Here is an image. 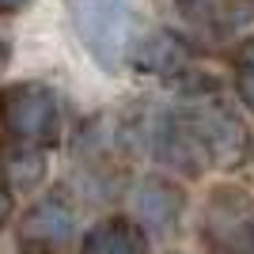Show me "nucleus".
I'll list each match as a JSON object with an SVG mask.
<instances>
[{
    "mask_svg": "<svg viewBox=\"0 0 254 254\" xmlns=\"http://www.w3.org/2000/svg\"><path fill=\"white\" fill-rule=\"evenodd\" d=\"M175 8L201 31H228L243 19V0H175Z\"/></svg>",
    "mask_w": 254,
    "mask_h": 254,
    "instance_id": "9",
    "label": "nucleus"
},
{
    "mask_svg": "<svg viewBox=\"0 0 254 254\" xmlns=\"http://www.w3.org/2000/svg\"><path fill=\"white\" fill-rule=\"evenodd\" d=\"M80 254H152V247L133 216H106L80 239Z\"/></svg>",
    "mask_w": 254,
    "mask_h": 254,
    "instance_id": "7",
    "label": "nucleus"
},
{
    "mask_svg": "<svg viewBox=\"0 0 254 254\" xmlns=\"http://www.w3.org/2000/svg\"><path fill=\"white\" fill-rule=\"evenodd\" d=\"M182 126L190 129L193 144L201 148L209 167H235L243 159L247 133L239 126V118H232L220 106H193V110H179Z\"/></svg>",
    "mask_w": 254,
    "mask_h": 254,
    "instance_id": "4",
    "label": "nucleus"
},
{
    "mask_svg": "<svg viewBox=\"0 0 254 254\" xmlns=\"http://www.w3.org/2000/svg\"><path fill=\"white\" fill-rule=\"evenodd\" d=\"M46 171H50V156L38 144H19L8 140L0 148V186L15 197V193H31L42 186Z\"/></svg>",
    "mask_w": 254,
    "mask_h": 254,
    "instance_id": "6",
    "label": "nucleus"
},
{
    "mask_svg": "<svg viewBox=\"0 0 254 254\" xmlns=\"http://www.w3.org/2000/svg\"><path fill=\"white\" fill-rule=\"evenodd\" d=\"M190 61H193L190 46L182 42L179 34H171V31L152 34L148 42H144L137 53H133V64H137L140 72L163 76V80H171V76H182L186 68H190Z\"/></svg>",
    "mask_w": 254,
    "mask_h": 254,
    "instance_id": "8",
    "label": "nucleus"
},
{
    "mask_svg": "<svg viewBox=\"0 0 254 254\" xmlns=\"http://www.w3.org/2000/svg\"><path fill=\"white\" fill-rule=\"evenodd\" d=\"M8 64H11V42L4 38V34H0V72H4Z\"/></svg>",
    "mask_w": 254,
    "mask_h": 254,
    "instance_id": "13",
    "label": "nucleus"
},
{
    "mask_svg": "<svg viewBox=\"0 0 254 254\" xmlns=\"http://www.w3.org/2000/svg\"><path fill=\"white\" fill-rule=\"evenodd\" d=\"M224 254H254V220L243 224V228H235V235H228L220 247Z\"/></svg>",
    "mask_w": 254,
    "mask_h": 254,
    "instance_id": "11",
    "label": "nucleus"
},
{
    "mask_svg": "<svg viewBox=\"0 0 254 254\" xmlns=\"http://www.w3.org/2000/svg\"><path fill=\"white\" fill-rule=\"evenodd\" d=\"M27 0H0V15H8V11H19Z\"/></svg>",
    "mask_w": 254,
    "mask_h": 254,
    "instance_id": "14",
    "label": "nucleus"
},
{
    "mask_svg": "<svg viewBox=\"0 0 254 254\" xmlns=\"http://www.w3.org/2000/svg\"><path fill=\"white\" fill-rule=\"evenodd\" d=\"M133 212H137L140 228L171 235L179 228L182 212H186V193L171 179H144L137 186V193H133Z\"/></svg>",
    "mask_w": 254,
    "mask_h": 254,
    "instance_id": "5",
    "label": "nucleus"
},
{
    "mask_svg": "<svg viewBox=\"0 0 254 254\" xmlns=\"http://www.w3.org/2000/svg\"><path fill=\"white\" fill-rule=\"evenodd\" d=\"M11 220V193L0 186V232H4V224Z\"/></svg>",
    "mask_w": 254,
    "mask_h": 254,
    "instance_id": "12",
    "label": "nucleus"
},
{
    "mask_svg": "<svg viewBox=\"0 0 254 254\" xmlns=\"http://www.w3.org/2000/svg\"><path fill=\"white\" fill-rule=\"evenodd\" d=\"M68 4V19H72L87 57L118 72L133 42V27H137V11L129 0H64Z\"/></svg>",
    "mask_w": 254,
    "mask_h": 254,
    "instance_id": "1",
    "label": "nucleus"
},
{
    "mask_svg": "<svg viewBox=\"0 0 254 254\" xmlns=\"http://www.w3.org/2000/svg\"><path fill=\"white\" fill-rule=\"evenodd\" d=\"M76 235V209L64 193H46L15 224V243L23 254H64Z\"/></svg>",
    "mask_w": 254,
    "mask_h": 254,
    "instance_id": "3",
    "label": "nucleus"
},
{
    "mask_svg": "<svg viewBox=\"0 0 254 254\" xmlns=\"http://www.w3.org/2000/svg\"><path fill=\"white\" fill-rule=\"evenodd\" d=\"M235 87H239L243 103L254 110V38H247L235 50Z\"/></svg>",
    "mask_w": 254,
    "mask_h": 254,
    "instance_id": "10",
    "label": "nucleus"
},
{
    "mask_svg": "<svg viewBox=\"0 0 254 254\" xmlns=\"http://www.w3.org/2000/svg\"><path fill=\"white\" fill-rule=\"evenodd\" d=\"M61 99L42 80H23L0 91V129L8 140L50 148L61 140Z\"/></svg>",
    "mask_w": 254,
    "mask_h": 254,
    "instance_id": "2",
    "label": "nucleus"
}]
</instances>
